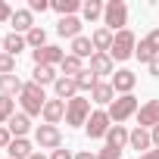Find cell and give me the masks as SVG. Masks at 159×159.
Here are the masks:
<instances>
[{"instance_id": "obj_1", "label": "cell", "mask_w": 159, "mask_h": 159, "mask_svg": "<svg viewBox=\"0 0 159 159\" xmlns=\"http://www.w3.org/2000/svg\"><path fill=\"white\" fill-rule=\"evenodd\" d=\"M19 103H22L25 116L31 119V116H41V112H44V103H47V94H44V88H41V84L28 81V84H25V91L19 94Z\"/></svg>"}, {"instance_id": "obj_2", "label": "cell", "mask_w": 159, "mask_h": 159, "mask_svg": "<svg viewBox=\"0 0 159 159\" xmlns=\"http://www.w3.org/2000/svg\"><path fill=\"white\" fill-rule=\"evenodd\" d=\"M103 22H106V28L112 34L125 31V25H128V7H125V0H109L106 10H103Z\"/></svg>"}, {"instance_id": "obj_3", "label": "cell", "mask_w": 159, "mask_h": 159, "mask_svg": "<svg viewBox=\"0 0 159 159\" xmlns=\"http://www.w3.org/2000/svg\"><path fill=\"white\" fill-rule=\"evenodd\" d=\"M88 119H91V100H88V97L78 94L75 100L66 103V125L78 128V125H88Z\"/></svg>"}, {"instance_id": "obj_4", "label": "cell", "mask_w": 159, "mask_h": 159, "mask_svg": "<svg viewBox=\"0 0 159 159\" xmlns=\"http://www.w3.org/2000/svg\"><path fill=\"white\" fill-rule=\"evenodd\" d=\"M106 112H109V119H112L116 125H122L125 119H131V116L137 112V97H134V94H125V97H116V100L109 103V109H106Z\"/></svg>"}, {"instance_id": "obj_5", "label": "cell", "mask_w": 159, "mask_h": 159, "mask_svg": "<svg viewBox=\"0 0 159 159\" xmlns=\"http://www.w3.org/2000/svg\"><path fill=\"white\" fill-rule=\"evenodd\" d=\"M134 47H137V38H134V31H119L116 34V41H112V50H109V56L112 59H119V62H125V59H131L134 56Z\"/></svg>"}, {"instance_id": "obj_6", "label": "cell", "mask_w": 159, "mask_h": 159, "mask_svg": "<svg viewBox=\"0 0 159 159\" xmlns=\"http://www.w3.org/2000/svg\"><path fill=\"white\" fill-rule=\"evenodd\" d=\"M109 128H112V119H109V112H106V109L91 112V119H88V125H84L88 137H106V134H109Z\"/></svg>"}, {"instance_id": "obj_7", "label": "cell", "mask_w": 159, "mask_h": 159, "mask_svg": "<svg viewBox=\"0 0 159 159\" xmlns=\"http://www.w3.org/2000/svg\"><path fill=\"white\" fill-rule=\"evenodd\" d=\"M34 140H38V147H41V150H59L62 134H59V128H56V125H38Z\"/></svg>"}, {"instance_id": "obj_8", "label": "cell", "mask_w": 159, "mask_h": 159, "mask_svg": "<svg viewBox=\"0 0 159 159\" xmlns=\"http://www.w3.org/2000/svg\"><path fill=\"white\" fill-rule=\"evenodd\" d=\"M31 59H34V66H59V62L66 59V53H62L59 47L47 44V47H41V50H31Z\"/></svg>"}, {"instance_id": "obj_9", "label": "cell", "mask_w": 159, "mask_h": 159, "mask_svg": "<svg viewBox=\"0 0 159 159\" xmlns=\"http://www.w3.org/2000/svg\"><path fill=\"white\" fill-rule=\"evenodd\" d=\"M159 125V100H147L140 109H137V128H156Z\"/></svg>"}, {"instance_id": "obj_10", "label": "cell", "mask_w": 159, "mask_h": 159, "mask_svg": "<svg viewBox=\"0 0 159 159\" xmlns=\"http://www.w3.org/2000/svg\"><path fill=\"white\" fill-rule=\"evenodd\" d=\"M109 84H112V91H116V94H122V97H125V94H131V91H134L137 75H134V72H128V69H119V72H112V81H109Z\"/></svg>"}, {"instance_id": "obj_11", "label": "cell", "mask_w": 159, "mask_h": 159, "mask_svg": "<svg viewBox=\"0 0 159 159\" xmlns=\"http://www.w3.org/2000/svg\"><path fill=\"white\" fill-rule=\"evenodd\" d=\"M53 91H56V100H62V103H69V100H75L78 97V84H75V78H56V84H53Z\"/></svg>"}, {"instance_id": "obj_12", "label": "cell", "mask_w": 159, "mask_h": 159, "mask_svg": "<svg viewBox=\"0 0 159 159\" xmlns=\"http://www.w3.org/2000/svg\"><path fill=\"white\" fill-rule=\"evenodd\" d=\"M41 116H44V125H56L59 119H66V103L53 97V100L44 103V112H41Z\"/></svg>"}, {"instance_id": "obj_13", "label": "cell", "mask_w": 159, "mask_h": 159, "mask_svg": "<svg viewBox=\"0 0 159 159\" xmlns=\"http://www.w3.org/2000/svg\"><path fill=\"white\" fill-rule=\"evenodd\" d=\"M10 22H13V31H16V34H28V31L34 28V16H31V10H16Z\"/></svg>"}, {"instance_id": "obj_14", "label": "cell", "mask_w": 159, "mask_h": 159, "mask_svg": "<svg viewBox=\"0 0 159 159\" xmlns=\"http://www.w3.org/2000/svg\"><path fill=\"white\" fill-rule=\"evenodd\" d=\"M112 41H116V34H112L106 25H103V28H97V31L91 34V44H94V50H97V53H109V50H112Z\"/></svg>"}, {"instance_id": "obj_15", "label": "cell", "mask_w": 159, "mask_h": 159, "mask_svg": "<svg viewBox=\"0 0 159 159\" xmlns=\"http://www.w3.org/2000/svg\"><path fill=\"white\" fill-rule=\"evenodd\" d=\"M112 100H116V91H112V84H109V81H97V84H94V91H91V103L109 106Z\"/></svg>"}, {"instance_id": "obj_16", "label": "cell", "mask_w": 159, "mask_h": 159, "mask_svg": "<svg viewBox=\"0 0 159 159\" xmlns=\"http://www.w3.org/2000/svg\"><path fill=\"white\" fill-rule=\"evenodd\" d=\"M128 143H131V150H137V156H143V153L153 147V137H150L147 128H134L131 137H128Z\"/></svg>"}, {"instance_id": "obj_17", "label": "cell", "mask_w": 159, "mask_h": 159, "mask_svg": "<svg viewBox=\"0 0 159 159\" xmlns=\"http://www.w3.org/2000/svg\"><path fill=\"white\" fill-rule=\"evenodd\" d=\"M56 31L62 34V38H81V19H78V16H66V19H59L56 22Z\"/></svg>"}, {"instance_id": "obj_18", "label": "cell", "mask_w": 159, "mask_h": 159, "mask_svg": "<svg viewBox=\"0 0 159 159\" xmlns=\"http://www.w3.org/2000/svg\"><path fill=\"white\" fill-rule=\"evenodd\" d=\"M22 91H25V81L19 75H0V94L3 97H16Z\"/></svg>"}, {"instance_id": "obj_19", "label": "cell", "mask_w": 159, "mask_h": 159, "mask_svg": "<svg viewBox=\"0 0 159 159\" xmlns=\"http://www.w3.org/2000/svg\"><path fill=\"white\" fill-rule=\"evenodd\" d=\"M91 72L100 78V75H112V56L109 53H94L91 56Z\"/></svg>"}, {"instance_id": "obj_20", "label": "cell", "mask_w": 159, "mask_h": 159, "mask_svg": "<svg viewBox=\"0 0 159 159\" xmlns=\"http://www.w3.org/2000/svg\"><path fill=\"white\" fill-rule=\"evenodd\" d=\"M128 137H131V134L125 131V125H112V128H109V134H106V147H112V150H119V153H122V147L128 143Z\"/></svg>"}, {"instance_id": "obj_21", "label": "cell", "mask_w": 159, "mask_h": 159, "mask_svg": "<svg viewBox=\"0 0 159 159\" xmlns=\"http://www.w3.org/2000/svg\"><path fill=\"white\" fill-rule=\"evenodd\" d=\"M7 153H10V159H31V143L25 140V137H13V143L7 147Z\"/></svg>"}, {"instance_id": "obj_22", "label": "cell", "mask_w": 159, "mask_h": 159, "mask_svg": "<svg viewBox=\"0 0 159 159\" xmlns=\"http://www.w3.org/2000/svg\"><path fill=\"white\" fill-rule=\"evenodd\" d=\"M7 128H10V134H13V137H25V134H28V128H31V119H28L25 112H19V116H13V119L7 122Z\"/></svg>"}, {"instance_id": "obj_23", "label": "cell", "mask_w": 159, "mask_h": 159, "mask_svg": "<svg viewBox=\"0 0 159 159\" xmlns=\"http://www.w3.org/2000/svg\"><path fill=\"white\" fill-rule=\"evenodd\" d=\"M94 53H97V50H94L91 38H84V34H81V38H75V41H72V56H78V59H84V56H88V59H91Z\"/></svg>"}, {"instance_id": "obj_24", "label": "cell", "mask_w": 159, "mask_h": 159, "mask_svg": "<svg viewBox=\"0 0 159 159\" xmlns=\"http://www.w3.org/2000/svg\"><path fill=\"white\" fill-rule=\"evenodd\" d=\"M28 44H25V34H7L3 38V53H10V56H19V50H25Z\"/></svg>"}, {"instance_id": "obj_25", "label": "cell", "mask_w": 159, "mask_h": 159, "mask_svg": "<svg viewBox=\"0 0 159 159\" xmlns=\"http://www.w3.org/2000/svg\"><path fill=\"white\" fill-rule=\"evenodd\" d=\"M34 84H56V72H53V66H34V78H31Z\"/></svg>"}, {"instance_id": "obj_26", "label": "cell", "mask_w": 159, "mask_h": 159, "mask_svg": "<svg viewBox=\"0 0 159 159\" xmlns=\"http://www.w3.org/2000/svg\"><path fill=\"white\" fill-rule=\"evenodd\" d=\"M59 69H62V75H66V78H75V75H81V72H84L81 59H78V56H72V53L59 62Z\"/></svg>"}, {"instance_id": "obj_27", "label": "cell", "mask_w": 159, "mask_h": 159, "mask_svg": "<svg viewBox=\"0 0 159 159\" xmlns=\"http://www.w3.org/2000/svg\"><path fill=\"white\" fill-rule=\"evenodd\" d=\"M50 7L59 13V19H66V16H75L78 10H81V3H78V0H53Z\"/></svg>"}, {"instance_id": "obj_28", "label": "cell", "mask_w": 159, "mask_h": 159, "mask_svg": "<svg viewBox=\"0 0 159 159\" xmlns=\"http://www.w3.org/2000/svg\"><path fill=\"white\" fill-rule=\"evenodd\" d=\"M103 3H100V0H84V3H81V16L88 19V22H94V19H100L103 16Z\"/></svg>"}, {"instance_id": "obj_29", "label": "cell", "mask_w": 159, "mask_h": 159, "mask_svg": "<svg viewBox=\"0 0 159 159\" xmlns=\"http://www.w3.org/2000/svg\"><path fill=\"white\" fill-rule=\"evenodd\" d=\"M25 44L28 47H34V50H41V47H47V31L41 28V25H34L28 34H25Z\"/></svg>"}, {"instance_id": "obj_30", "label": "cell", "mask_w": 159, "mask_h": 159, "mask_svg": "<svg viewBox=\"0 0 159 159\" xmlns=\"http://www.w3.org/2000/svg\"><path fill=\"white\" fill-rule=\"evenodd\" d=\"M75 84H78V91H94V84H97V75H94L91 69H84L81 75H75Z\"/></svg>"}, {"instance_id": "obj_31", "label": "cell", "mask_w": 159, "mask_h": 159, "mask_svg": "<svg viewBox=\"0 0 159 159\" xmlns=\"http://www.w3.org/2000/svg\"><path fill=\"white\" fill-rule=\"evenodd\" d=\"M13 116H16V100L0 94V122H10Z\"/></svg>"}, {"instance_id": "obj_32", "label": "cell", "mask_w": 159, "mask_h": 159, "mask_svg": "<svg viewBox=\"0 0 159 159\" xmlns=\"http://www.w3.org/2000/svg\"><path fill=\"white\" fill-rule=\"evenodd\" d=\"M134 56H137V59H140V62H147V66H150V62H153V59H156V53H153V47H150V44H147V41H140V44H137V47H134Z\"/></svg>"}, {"instance_id": "obj_33", "label": "cell", "mask_w": 159, "mask_h": 159, "mask_svg": "<svg viewBox=\"0 0 159 159\" xmlns=\"http://www.w3.org/2000/svg\"><path fill=\"white\" fill-rule=\"evenodd\" d=\"M0 75H16V56L0 50Z\"/></svg>"}, {"instance_id": "obj_34", "label": "cell", "mask_w": 159, "mask_h": 159, "mask_svg": "<svg viewBox=\"0 0 159 159\" xmlns=\"http://www.w3.org/2000/svg\"><path fill=\"white\" fill-rule=\"evenodd\" d=\"M143 41H147V44H150V47H153V53H156V56H159V28H153V31H150V34H147V38H143Z\"/></svg>"}, {"instance_id": "obj_35", "label": "cell", "mask_w": 159, "mask_h": 159, "mask_svg": "<svg viewBox=\"0 0 159 159\" xmlns=\"http://www.w3.org/2000/svg\"><path fill=\"white\" fill-rule=\"evenodd\" d=\"M13 13H16V10L7 3V0H0V22H10V19H13Z\"/></svg>"}, {"instance_id": "obj_36", "label": "cell", "mask_w": 159, "mask_h": 159, "mask_svg": "<svg viewBox=\"0 0 159 159\" xmlns=\"http://www.w3.org/2000/svg\"><path fill=\"white\" fill-rule=\"evenodd\" d=\"M13 143V134H10V128L7 125H0V150H7Z\"/></svg>"}, {"instance_id": "obj_37", "label": "cell", "mask_w": 159, "mask_h": 159, "mask_svg": "<svg viewBox=\"0 0 159 159\" xmlns=\"http://www.w3.org/2000/svg\"><path fill=\"white\" fill-rule=\"evenodd\" d=\"M28 10H31V13H47L50 3H47V0H28Z\"/></svg>"}, {"instance_id": "obj_38", "label": "cell", "mask_w": 159, "mask_h": 159, "mask_svg": "<svg viewBox=\"0 0 159 159\" xmlns=\"http://www.w3.org/2000/svg\"><path fill=\"white\" fill-rule=\"evenodd\" d=\"M119 156H122V153H119V150H112V147H103V150L97 153V159H119Z\"/></svg>"}, {"instance_id": "obj_39", "label": "cell", "mask_w": 159, "mask_h": 159, "mask_svg": "<svg viewBox=\"0 0 159 159\" xmlns=\"http://www.w3.org/2000/svg\"><path fill=\"white\" fill-rule=\"evenodd\" d=\"M50 159H75V153H69V150H53Z\"/></svg>"}, {"instance_id": "obj_40", "label": "cell", "mask_w": 159, "mask_h": 159, "mask_svg": "<svg viewBox=\"0 0 159 159\" xmlns=\"http://www.w3.org/2000/svg\"><path fill=\"white\" fill-rule=\"evenodd\" d=\"M75 159H97V153H91V150H81V153H75Z\"/></svg>"}, {"instance_id": "obj_41", "label": "cell", "mask_w": 159, "mask_h": 159, "mask_svg": "<svg viewBox=\"0 0 159 159\" xmlns=\"http://www.w3.org/2000/svg\"><path fill=\"white\" fill-rule=\"evenodd\" d=\"M150 75H153V78H159V56L150 62Z\"/></svg>"}, {"instance_id": "obj_42", "label": "cell", "mask_w": 159, "mask_h": 159, "mask_svg": "<svg viewBox=\"0 0 159 159\" xmlns=\"http://www.w3.org/2000/svg\"><path fill=\"white\" fill-rule=\"evenodd\" d=\"M150 137H153V147H159V125H156V128H150Z\"/></svg>"}, {"instance_id": "obj_43", "label": "cell", "mask_w": 159, "mask_h": 159, "mask_svg": "<svg viewBox=\"0 0 159 159\" xmlns=\"http://www.w3.org/2000/svg\"><path fill=\"white\" fill-rule=\"evenodd\" d=\"M137 159H159V150H147L143 156H137Z\"/></svg>"}, {"instance_id": "obj_44", "label": "cell", "mask_w": 159, "mask_h": 159, "mask_svg": "<svg viewBox=\"0 0 159 159\" xmlns=\"http://www.w3.org/2000/svg\"><path fill=\"white\" fill-rule=\"evenodd\" d=\"M31 159H47V156L44 153H31Z\"/></svg>"}, {"instance_id": "obj_45", "label": "cell", "mask_w": 159, "mask_h": 159, "mask_svg": "<svg viewBox=\"0 0 159 159\" xmlns=\"http://www.w3.org/2000/svg\"><path fill=\"white\" fill-rule=\"evenodd\" d=\"M0 47H3V38H0Z\"/></svg>"}]
</instances>
